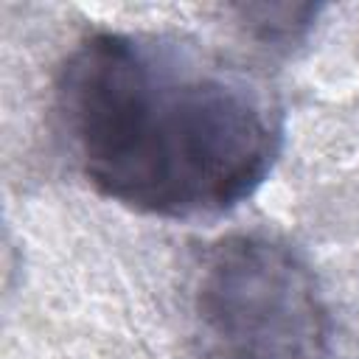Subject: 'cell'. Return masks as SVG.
<instances>
[{
    "label": "cell",
    "instance_id": "cell-1",
    "mask_svg": "<svg viewBox=\"0 0 359 359\" xmlns=\"http://www.w3.org/2000/svg\"><path fill=\"white\" fill-rule=\"evenodd\" d=\"M56 115L84 180L160 219L222 216L283 149V109L230 59L149 31H93L56 76Z\"/></svg>",
    "mask_w": 359,
    "mask_h": 359
},
{
    "label": "cell",
    "instance_id": "cell-2",
    "mask_svg": "<svg viewBox=\"0 0 359 359\" xmlns=\"http://www.w3.org/2000/svg\"><path fill=\"white\" fill-rule=\"evenodd\" d=\"M191 317L205 359H334L317 278L275 236L216 241L196 272Z\"/></svg>",
    "mask_w": 359,
    "mask_h": 359
},
{
    "label": "cell",
    "instance_id": "cell-3",
    "mask_svg": "<svg viewBox=\"0 0 359 359\" xmlns=\"http://www.w3.org/2000/svg\"><path fill=\"white\" fill-rule=\"evenodd\" d=\"M320 6H236V14L241 25L272 48H292L306 39V34L314 28V20L320 17Z\"/></svg>",
    "mask_w": 359,
    "mask_h": 359
}]
</instances>
